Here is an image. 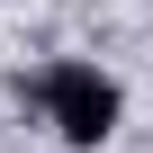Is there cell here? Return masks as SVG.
<instances>
[{
    "label": "cell",
    "mask_w": 153,
    "mask_h": 153,
    "mask_svg": "<svg viewBox=\"0 0 153 153\" xmlns=\"http://www.w3.org/2000/svg\"><path fill=\"white\" fill-rule=\"evenodd\" d=\"M18 99H27V108H45V126H54L63 144H81V153H99V144L117 135V117H126V90L108 81L99 63H81V54H63V63L27 72Z\"/></svg>",
    "instance_id": "6da1fadb"
}]
</instances>
